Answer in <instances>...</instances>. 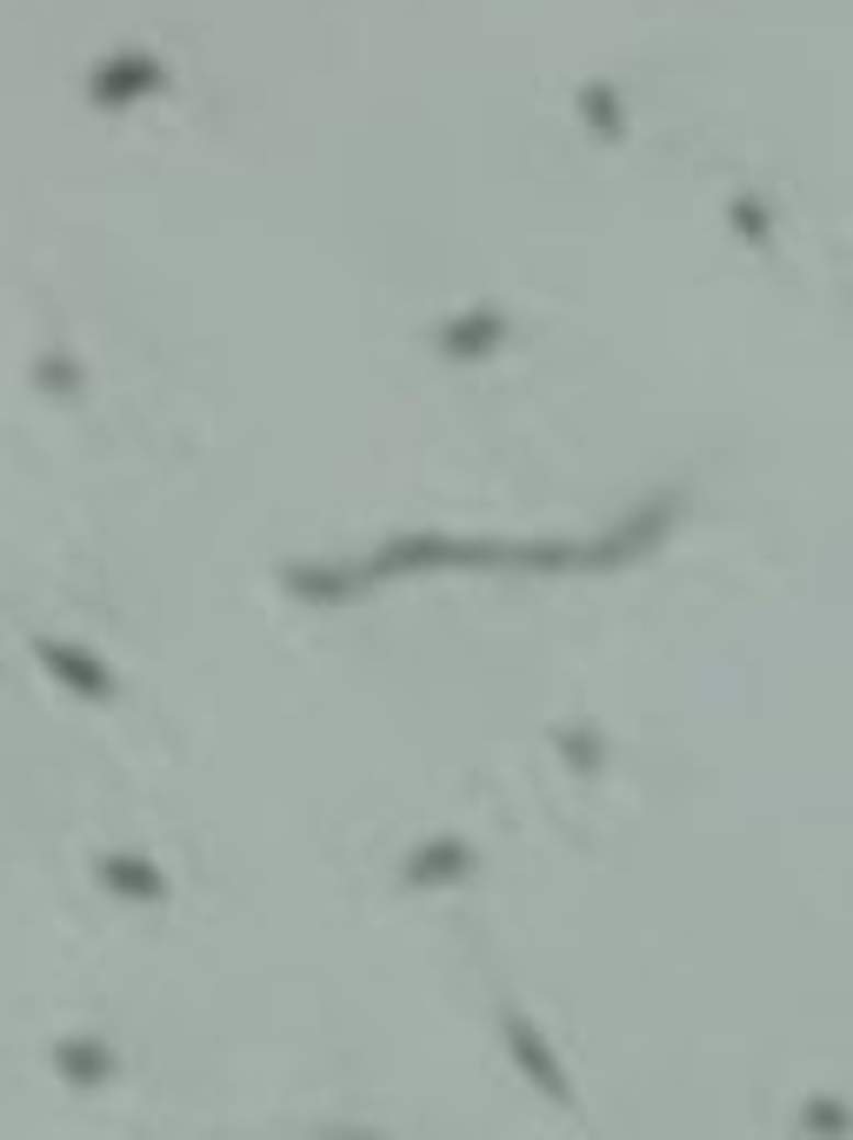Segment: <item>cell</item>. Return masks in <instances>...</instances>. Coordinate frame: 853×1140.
Masks as SVG:
<instances>
[{"instance_id": "obj_3", "label": "cell", "mask_w": 853, "mask_h": 1140, "mask_svg": "<svg viewBox=\"0 0 853 1140\" xmlns=\"http://www.w3.org/2000/svg\"><path fill=\"white\" fill-rule=\"evenodd\" d=\"M107 874V887H121V893H160V880L147 874V867H134V860H114V867H101Z\"/></svg>"}, {"instance_id": "obj_2", "label": "cell", "mask_w": 853, "mask_h": 1140, "mask_svg": "<svg viewBox=\"0 0 853 1140\" xmlns=\"http://www.w3.org/2000/svg\"><path fill=\"white\" fill-rule=\"evenodd\" d=\"M507 1027H514V1053H521V1061H527V1074L541 1068V1087H547V1094H560V1068H554V1061H547V1053H541V1040H534V1027H521V1021H507Z\"/></svg>"}, {"instance_id": "obj_1", "label": "cell", "mask_w": 853, "mask_h": 1140, "mask_svg": "<svg viewBox=\"0 0 853 1140\" xmlns=\"http://www.w3.org/2000/svg\"><path fill=\"white\" fill-rule=\"evenodd\" d=\"M41 654H47V668H54V674H67L80 694H107V687H114V681H107V668H88L94 654H80V647H41Z\"/></svg>"}]
</instances>
